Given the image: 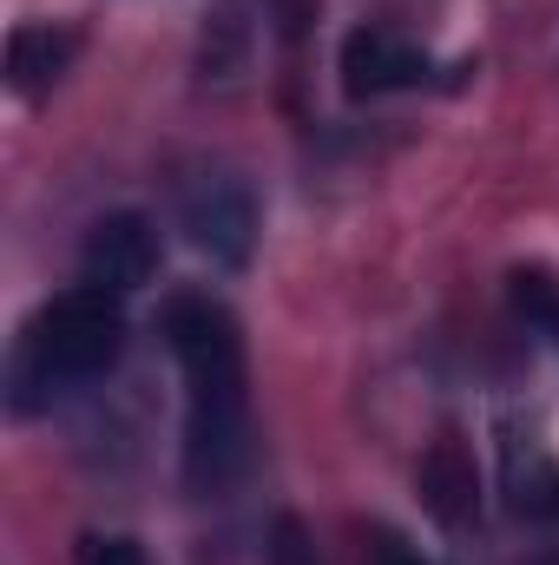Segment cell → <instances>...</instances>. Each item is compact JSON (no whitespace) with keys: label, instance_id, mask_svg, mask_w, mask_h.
I'll return each instance as SVG.
<instances>
[{"label":"cell","instance_id":"obj_3","mask_svg":"<svg viewBox=\"0 0 559 565\" xmlns=\"http://www.w3.org/2000/svg\"><path fill=\"white\" fill-rule=\"evenodd\" d=\"M178 231L191 237V250H204L224 270H244L257 250V198L231 178V171H198L178 191Z\"/></svg>","mask_w":559,"mask_h":565},{"label":"cell","instance_id":"obj_7","mask_svg":"<svg viewBox=\"0 0 559 565\" xmlns=\"http://www.w3.org/2000/svg\"><path fill=\"white\" fill-rule=\"evenodd\" d=\"M421 507L441 520V526H474L481 520V473H474V447L461 434H434V447L421 454Z\"/></svg>","mask_w":559,"mask_h":565},{"label":"cell","instance_id":"obj_11","mask_svg":"<svg viewBox=\"0 0 559 565\" xmlns=\"http://www.w3.org/2000/svg\"><path fill=\"white\" fill-rule=\"evenodd\" d=\"M271 559L277 565H316L309 559V546H303V526H296V520H277V546H271Z\"/></svg>","mask_w":559,"mask_h":565},{"label":"cell","instance_id":"obj_6","mask_svg":"<svg viewBox=\"0 0 559 565\" xmlns=\"http://www.w3.org/2000/svg\"><path fill=\"white\" fill-rule=\"evenodd\" d=\"M500 493L520 520H559V460L520 422H500Z\"/></svg>","mask_w":559,"mask_h":565},{"label":"cell","instance_id":"obj_1","mask_svg":"<svg viewBox=\"0 0 559 565\" xmlns=\"http://www.w3.org/2000/svg\"><path fill=\"white\" fill-rule=\"evenodd\" d=\"M158 335L184 375V487L224 493L251 460V369L238 316L204 296L178 289L158 316Z\"/></svg>","mask_w":559,"mask_h":565},{"label":"cell","instance_id":"obj_8","mask_svg":"<svg viewBox=\"0 0 559 565\" xmlns=\"http://www.w3.org/2000/svg\"><path fill=\"white\" fill-rule=\"evenodd\" d=\"M73 60H80V26L66 20H27L7 33V86L20 99H40L46 86H60Z\"/></svg>","mask_w":559,"mask_h":565},{"label":"cell","instance_id":"obj_5","mask_svg":"<svg viewBox=\"0 0 559 565\" xmlns=\"http://www.w3.org/2000/svg\"><path fill=\"white\" fill-rule=\"evenodd\" d=\"M434 79V60L415 40L389 33V26H356L342 40V93L349 99H382V93H409Z\"/></svg>","mask_w":559,"mask_h":565},{"label":"cell","instance_id":"obj_10","mask_svg":"<svg viewBox=\"0 0 559 565\" xmlns=\"http://www.w3.org/2000/svg\"><path fill=\"white\" fill-rule=\"evenodd\" d=\"M73 565H151V559H145L139 540H126V533H86Z\"/></svg>","mask_w":559,"mask_h":565},{"label":"cell","instance_id":"obj_9","mask_svg":"<svg viewBox=\"0 0 559 565\" xmlns=\"http://www.w3.org/2000/svg\"><path fill=\"white\" fill-rule=\"evenodd\" d=\"M514 309L547 342H559V277H547V270H514Z\"/></svg>","mask_w":559,"mask_h":565},{"label":"cell","instance_id":"obj_4","mask_svg":"<svg viewBox=\"0 0 559 565\" xmlns=\"http://www.w3.org/2000/svg\"><path fill=\"white\" fill-rule=\"evenodd\" d=\"M151 277H158V231H151V217L145 211H106L86 231V244H80V282L126 296V289H139Z\"/></svg>","mask_w":559,"mask_h":565},{"label":"cell","instance_id":"obj_12","mask_svg":"<svg viewBox=\"0 0 559 565\" xmlns=\"http://www.w3.org/2000/svg\"><path fill=\"white\" fill-rule=\"evenodd\" d=\"M376 565H428V559H415V553H409V546H402V540H389V546H382V553H376Z\"/></svg>","mask_w":559,"mask_h":565},{"label":"cell","instance_id":"obj_2","mask_svg":"<svg viewBox=\"0 0 559 565\" xmlns=\"http://www.w3.org/2000/svg\"><path fill=\"white\" fill-rule=\"evenodd\" d=\"M119 355H126V309H119V296L80 282V289L40 302L20 322L13 355H7V408L13 415H40L60 395L99 382Z\"/></svg>","mask_w":559,"mask_h":565}]
</instances>
